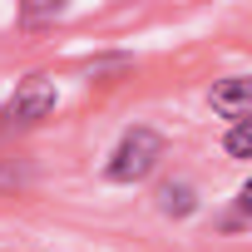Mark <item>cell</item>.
<instances>
[{
	"label": "cell",
	"instance_id": "obj_2",
	"mask_svg": "<svg viewBox=\"0 0 252 252\" xmlns=\"http://www.w3.org/2000/svg\"><path fill=\"white\" fill-rule=\"evenodd\" d=\"M55 104H60V84H55L50 74H25V79L15 84L5 114H10L15 124H40V119L55 114Z\"/></svg>",
	"mask_w": 252,
	"mask_h": 252
},
{
	"label": "cell",
	"instance_id": "obj_4",
	"mask_svg": "<svg viewBox=\"0 0 252 252\" xmlns=\"http://www.w3.org/2000/svg\"><path fill=\"white\" fill-rule=\"evenodd\" d=\"M158 208H163L168 218H188V213L198 208L193 183H163V188H158Z\"/></svg>",
	"mask_w": 252,
	"mask_h": 252
},
{
	"label": "cell",
	"instance_id": "obj_1",
	"mask_svg": "<svg viewBox=\"0 0 252 252\" xmlns=\"http://www.w3.org/2000/svg\"><path fill=\"white\" fill-rule=\"evenodd\" d=\"M163 149H168V144H163L158 129H149V124H134V129L114 144V154L104 158V178H109V183H144V178L158 168Z\"/></svg>",
	"mask_w": 252,
	"mask_h": 252
},
{
	"label": "cell",
	"instance_id": "obj_5",
	"mask_svg": "<svg viewBox=\"0 0 252 252\" xmlns=\"http://www.w3.org/2000/svg\"><path fill=\"white\" fill-rule=\"evenodd\" d=\"M222 149L242 163V158H252V124H232L227 129V139H222Z\"/></svg>",
	"mask_w": 252,
	"mask_h": 252
},
{
	"label": "cell",
	"instance_id": "obj_3",
	"mask_svg": "<svg viewBox=\"0 0 252 252\" xmlns=\"http://www.w3.org/2000/svg\"><path fill=\"white\" fill-rule=\"evenodd\" d=\"M208 99H213V109H218L222 119H232V124H252V79L227 74V79L213 84Z\"/></svg>",
	"mask_w": 252,
	"mask_h": 252
}]
</instances>
